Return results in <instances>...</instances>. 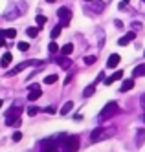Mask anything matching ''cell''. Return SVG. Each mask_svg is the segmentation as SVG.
I'll use <instances>...</instances> for the list:
<instances>
[{
	"label": "cell",
	"instance_id": "1",
	"mask_svg": "<svg viewBox=\"0 0 145 152\" xmlns=\"http://www.w3.org/2000/svg\"><path fill=\"white\" fill-rule=\"evenodd\" d=\"M20 112H22V108H20V106L9 108V110L6 112V123L9 126H20Z\"/></svg>",
	"mask_w": 145,
	"mask_h": 152
},
{
	"label": "cell",
	"instance_id": "2",
	"mask_svg": "<svg viewBox=\"0 0 145 152\" xmlns=\"http://www.w3.org/2000/svg\"><path fill=\"white\" fill-rule=\"evenodd\" d=\"M118 112V103H107L105 106H103V110H101V114H99V119H103V121H107V119H110L114 114Z\"/></svg>",
	"mask_w": 145,
	"mask_h": 152
},
{
	"label": "cell",
	"instance_id": "3",
	"mask_svg": "<svg viewBox=\"0 0 145 152\" xmlns=\"http://www.w3.org/2000/svg\"><path fill=\"white\" fill-rule=\"evenodd\" d=\"M64 147H66V152H77V148H79V137L77 136H66L64 137Z\"/></svg>",
	"mask_w": 145,
	"mask_h": 152
},
{
	"label": "cell",
	"instance_id": "4",
	"mask_svg": "<svg viewBox=\"0 0 145 152\" xmlns=\"http://www.w3.org/2000/svg\"><path fill=\"white\" fill-rule=\"evenodd\" d=\"M57 17L61 18V26H68L70 24V18H72V11L68 7H59V11H57Z\"/></svg>",
	"mask_w": 145,
	"mask_h": 152
},
{
	"label": "cell",
	"instance_id": "5",
	"mask_svg": "<svg viewBox=\"0 0 145 152\" xmlns=\"http://www.w3.org/2000/svg\"><path fill=\"white\" fill-rule=\"evenodd\" d=\"M33 64H39V61H26V62H22V64H18V66H15L13 70H9L6 75L7 77H13V75H17V73H20L24 68H28V66H33Z\"/></svg>",
	"mask_w": 145,
	"mask_h": 152
},
{
	"label": "cell",
	"instance_id": "6",
	"mask_svg": "<svg viewBox=\"0 0 145 152\" xmlns=\"http://www.w3.org/2000/svg\"><path fill=\"white\" fill-rule=\"evenodd\" d=\"M40 95H42V92H40V86L39 84H31V86H29V94H28V99L29 101H37Z\"/></svg>",
	"mask_w": 145,
	"mask_h": 152
},
{
	"label": "cell",
	"instance_id": "7",
	"mask_svg": "<svg viewBox=\"0 0 145 152\" xmlns=\"http://www.w3.org/2000/svg\"><path fill=\"white\" fill-rule=\"evenodd\" d=\"M134 39H136V33H134V31H130V33H127V35H123L119 40H118V44L119 46H127L129 42H132Z\"/></svg>",
	"mask_w": 145,
	"mask_h": 152
},
{
	"label": "cell",
	"instance_id": "8",
	"mask_svg": "<svg viewBox=\"0 0 145 152\" xmlns=\"http://www.w3.org/2000/svg\"><path fill=\"white\" fill-rule=\"evenodd\" d=\"M118 64H119V55H118V53H112V55L108 57V61H107V68H112L114 70Z\"/></svg>",
	"mask_w": 145,
	"mask_h": 152
},
{
	"label": "cell",
	"instance_id": "9",
	"mask_svg": "<svg viewBox=\"0 0 145 152\" xmlns=\"http://www.w3.org/2000/svg\"><path fill=\"white\" fill-rule=\"evenodd\" d=\"M0 37L2 39H15L17 37V29L9 28V29H0Z\"/></svg>",
	"mask_w": 145,
	"mask_h": 152
},
{
	"label": "cell",
	"instance_id": "10",
	"mask_svg": "<svg viewBox=\"0 0 145 152\" xmlns=\"http://www.w3.org/2000/svg\"><path fill=\"white\" fill-rule=\"evenodd\" d=\"M11 61H13V55L9 51H6L4 55H2V59H0V66H4V68H7L9 64H11Z\"/></svg>",
	"mask_w": 145,
	"mask_h": 152
},
{
	"label": "cell",
	"instance_id": "11",
	"mask_svg": "<svg viewBox=\"0 0 145 152\" xmlns=\"http://www.w3.org/2000/svg\"><path fill=\"white\" fill-rule=\"evenodd\" d=\"M57 64H59L61 68H64V70H68V68L72 66V61L68 59V55H63V57H59V59H57Z\"/></svg>",
	"mask_w": 145,
	"mask_h": 152
},
{
	"label": "cell",
	"instance_id": "12",
	"mask_svg": "<svg viewBox=\"0 0 145 152\" xmlns=\"http://www.w3.org/2000/svg\"><path fill=\"white\" fill-rule=\"evenodd\" d=\"M121 77H123V72H121V70H118V72L114 73V75H110L108 79H105V84H107V86H110V84H112L114 81H119Z\"/></svg>",
	"mask_w": 145,
	"mask_h": 152
},
{
	"label": "cell",
	"instance_id": "13",
	"mask_svg": "<svg viewBox=\"0 0 145 152\" xmlns=\"http://www.w3.org/2000/svg\"><path fill=\"white\" fill-rule=\"evenodd\" d=\"M101 137H105V130H103V128L99 126V128H96L94 132H92L90 139H92V141H97V139H101Z\"/></svg>",
	"mask_w": 145,
	"mask_h": 152
},
{
	"label": "cell",
	"instance_id": "14",
	"mask_svg": "<svg viewBox=\"0 0 145 152\" xmlns=\"http://www.w3.org/2000/svg\"><path fill=\"white\" fill-rule=\"evenodd\" d=\"M134 88V81L132 79H127V81H123V84H121V88H119V92H129V90H132Z\"/></svg>",
	"mask_w": 145,
	"mask_h": 152
},
{
	"label": "cell",
	"instance_id": "15",
	"mask_svg": "<svg viewBox=\"0 0 145 152\" xmlns=\"http://www.w3.org/2000/svg\"><path fill=\"white\" fill-rule=\"evenodd\" d=\"M141 75H145V62L138 64V66L134 68V72H132V77H141Z\"/></svg>",
	"mask_w": 145,
	"mask_h": 152
},
{
	"label": "cell",
	"instance_id": "16",
	"mask_svg": "<svg viewBox=\"0 0 145 152\" xmlns=\"http://www.w3.org/2000/svg\"><path fill=\"white\" fill-rule=\"evenodd\" d=\"M72 108H74V103H72V101H66V103L63 104V108H61V115H68V114L72 112Z\"/></svg>",
	"mask_w": 145,
	"mask_h": 152
},
{
	"label": "cell",
	"instance_id": "17",
	"mask_svg": "<svg viewBox=\"0 0 145 152\" xmlns=\"http://www.w3.org/2000/svg\"><path fill=\"white\" fill-rule=\"evenodd\" d=\"M72 51H74V44H70V42H68V44H64L63 48H61V53H63V55H70Z\"/></svg>",
	"mask_w": 145,
	"mask_h": 152
},
{
	"label": "cell",
	"instance_id": "18",
	"mask_svg": "<svg viewBox=\"0 0 145 152\" xmlns=\"http://www.w3.org/2000/svg\"><path fill=\"white\" fill-rule=\"evenodd\" d=\"M94 92H96V84H90V86H86V88H85L83 95H85V97H90V95H94Z\"/></svg>",
	"mask_w": 145,
	"mask_h": 152
},
{
	"label": "cell",
	"instance_id": "19",
	"mask_svg": "<svg viewBox=\"0 0 145 152\" xmlns=\"http://www.w3.org/2000/svg\"><path fill=\"white\" fill-rule=\"evenodd\" d=\"M61 29H63V26H61V24H57L53 29H51V33H50V35H51V39H53V40H55V39L61 35Z\"/></svg>",
	"mask_w": 145,
	"mask_h": 152
},
{
	"label": "cell",
	"instance_id": "20",
	"mask_svg": "<svg viewBox=\"0 0 145 152\" xmlns=\"http://www.w3.org/2000/svg\"><path fill=\"white\" fill-rule=\"evenodd\" d=\"M57 79H59L57 75L51 73V75H46V77H44V83H46V84H53V83H57Z\"/></svg>",
	"mask_w": 145,
	"mask_h": 152
},
{
	"label": "cell",
	"instance_id": "21",
	"mask_svg": "<svg viewBox=\"0 0 145 152\" xmlns=\"http://www.w3.org/2000/svg\"><path fill=\"white\" fill-rule=\"evenodd\" d=\"M26 33H28V37H31V39H33V37L39 35V28H28V29H26Z\"/></svg>",
	"mask_w": 145,
	"mask_h": 152
},
{
	"label": "cell",
	"instance_id": "22",
	"mask_svg": "<svg viewBox=\"0 0 145 152\" xmlns=\"http://www.w3.org/2000/svg\"><path fill=\"white\" fill-rule=\"evenodd\" d=\"M143 139H145V130H138V137H136V145H138V147L141 145Z\"/></svg>",
	"mask_w": 145,
	"mask_h": 152
},
{
	"label": "cell",
	"instance_id": "23",
	"mask_svg": "<svg viewBox=\"0 0 145 152\" xmlns=\"http://www.w3.org/2000/svg\"><path fill=\"white\" fill-rule=\"evenodd\" d=\"M35 20H37V26H39V28H42V26L46 24V17H44V15H37Z\"/></svg>",
	"mask_w": 145,
	"mask_h": 152
},
{
	"label": "cell",
	"instance_id": "24",
	"mask_svg": "<svg viewBox=\"0 0 145 152\" xmlns=\"http://www.w3.org/2000/svg\"><path fill=\"white\" fill-rule=\"evenodd\" d=\"M48 50H50V53H57V51H59V46H57V42H55V40H53V42H50Z\"/></svg>",
	"mask_w": 145,
	"mask_h": 152
},
{
	"label": "cell",
	"instance_id": "25",
	"mask_svg": "<svg viewBox=\"0 0 145 152\" xmlns=\"http://www.w3.org/2000/svg\"><path fill=\"white\" fill-rule=\"evenodd\" d=\"M39 112H40V110H39L37 106H29V108H28V115H31V117H33V115H37Z\"/></svg>",
	"mask_w": 145,
	"mask_h": 152
},
{
	"label": "cell",
	"instance_id": "26",
	"mask_svg": "<svg viewBox=\"0 0 145 152\" xmlns=\"http://www.w3.org/2000/svg\"><path fill=\"white\" fill-rule=\"evenodd\" d=\"M20 51H28L29 50V44H28V42H18V46H17Z\"/></svg>",
	"mask_w": 145,
	"mask_h": 152
},
{
	"label": "cell",
	"instance_id": "27",
	"mask_svg": "<svg viewBox=\"0 0 145 152\" xmlns=\"http://www.w3.org/2000/svg\"><path fill=\"white\" fill-rule=\"evenodd\" d=\"M96 62V57L94 55H86L85 57V64H88V66H90V64H94Z\"/></svg>",
	"mask_w": 145,
	"mask_h": 152
},
{
	"label": "cell",
	"instance_id": "28",
	"mask_svg": "<svg viewBox=\"0 0 145 152\" xmlns=\"http://www.w3.org/2000/svg\"><path fill=\"white\" fill-rule=\"evenodd\" d=\"M20 139H22V132H18V130L13 132V141H20Z\"/></svg>",
	"mask_w": 145,
	"mask_h": 152
},
{
	"label": "cell",
	"instance_id": "29",
	"mask_svg": "<svg viewBox=\"0 0 145 152\" xmlns=\"http://www.w3.org/2000/svg\"><path fill=\"white\" fill-rule=\"evenodd\" d=\"M44 112H46V114H55V108H53V106H46Z\"/></svg>",
	"mask_w": 145,
	"mask_h": 152
},
{
	"label": "cell",
	"instance_id": "30",
	"mask_svg": "<svg viewBox=\"0 0 145 152\" xmlns=\"http://www.w3.org/2000/svg\"><path fill=\"white\" fill-rule=\"evenodd\" d=\"M103 77H105V73H103V72H101V73L97 75V79H96V83H94V84H97L99 81H103Z\"/></svg>",
	"mask_w": 145,
	"mask_h": 152
},
{
	"label": "cell",
	"instance_id": "31",
	"mask_svg": "<svg viewBox=\"0 0 145 152\" xmlns=\"http://www.w3.org/2000/svg\"><path fill=\"white\" fill-rule=\"evenodd\" d=\"M114 24H116V28H119V29L123 28V22H121V20H116V22H114Z\"/></svg>",
	"mask_w": 145,
	"mask_h": 152
},
{
	"label": "cell",
	"instance_id": "32",
	"mask_svg": "<svg viewBox=\"0 0 145 152\" xmlns=\"http://www.w3.org/2000/svg\"><path fill=\"white\" fill-rule=\"evenodd\" d=\"M2 46H6V40H4L2 37H0V48H2Z\"/></svg>",
	"mask_w": 145,
	"mask_h": 152
},
{
	"label": "cell",
	"instance_id": "33",
	"mask_svg": "<svg viewBox=\"0 0 145 152\" xmlns=\"http://www.w3.org/2000/svg\"><path fill=\"white\" fill-rule=\"evenodd\" d=\"M141 103H143V104H145V95H143V97H141Z\"/></svg>",
	"mask_w": 145,
	"mask_h": 152
},
{
	"label": "cell",
	"instance_id": "34",
	"mask_svg": "<svg viewBox=\"0 0 145 152\" xmlns=\"http://www.w3.org/2000/svg\"><path fill=\"white\" fill-rule=\"evenodd\" d=\"M141 119H143V121H145V114H143V115H141Z\"/></svg>",
	"mask_w": 145,
	"mask_h": 152
},
{
	"label": "cell",
	"instance_id": "35",
	"mask_svg": "<svg viewBox=\"0 0 145 152\" xmlns=\"http://www.w3.org/2000/svg\"><path fill=\"white\" fill-rule=\"evenodd\" d=\"M46 2H55V0H46Z\"/></svg>",
	"mask_w": 145,
	"mask_h": 152
},
{
	"label": "cell",
	"instance_id": "36",
	"mask_svg": "<svg viewBox=\"0 0 145 152\" xmlns=\"http://www.w3.org/2000/svg\"><path fill=\"white\" fill-rule=\"evenodd\" d=\"M0 106H2V101H0Z\"/></svg>",
	"mask_w": 145,
	"mask_h": 152
},
{
	"label": "cell",
	"instance_id": "37",
	"mask_svg": "<svg viewBox=\"0 0 145 152\" xmlns=\"http://www.w3.org/2000/svg\"><path fill=\"white\" fill-rule=\"evenodd\" d=\"M85 2H90V0H85Z\"/></svg>",
	"mask_w": 145,
	"mask_h": 152
},
{
	"label": "cell",
	"instance_id": "38",
	"mask_svg": "<svg viewBox=\"0 0 145 152\" xmlns=\"http://www.w3.org/2000/svg\"><path fill=\"white\" fill-rule=\"evenodd\" d=\"M143 55H145V51H143Z\"/></svg>",
	"mask_w": 145,
	"mask_h": 152
},
{
	"label": "cell",
	"instance_id": "39",
	"mask_svg": "<svg viewBox=\"0 0 145 152\" xmlns=\"http://www.w3.org/2000/svg\"><path fill=\"white\" fill-rule=\"evenodd\" d=\"M143 4H145V0H143Z\"/></svg>",
	"mask_w": 145,
	"mask_h": 152
}]
</instances>
